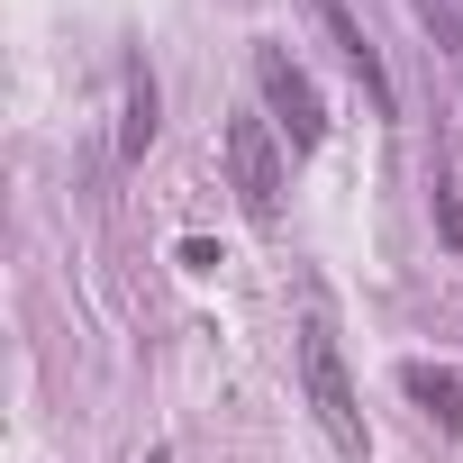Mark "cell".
I'll return each mask as SVG.
<instances>
[{"mask_svg":"<svg viewBox=\"0 0 463 463\" xmlns=\"http://www.w3.org/2000/svg\"><path fill=\"white\" fill-rule=\"evenodd\" d=\"M318 28L336 37V55H345V73L364 82V100H373V118H391L400 109V91H391V73H382V55H373V37L354 28V10H345V0H318Z\"/></svg>","mask_w":463,"mask_h":463,"instance_id":"cell-4","label":"cell"},{"mask_svg":"<svg viewBox=\"0 0 463 463\" xmlns=\"http://www.w3.org/2000/svg\"><path fill=\"white\" fill-rule=\"evenodd\" d=\"M218 155H227V182H237L246 218L273 227V218H282V137H273V118H227Z\"/></svg>","mask_w":463,"mask_h":463,"instance_id":"cell-2","label":"cell"},{"mask_svg":"<svg viewBox=\"0 0 463 463\" xmlns=\"http://www.w3.org/2000/svg\"><path fill=\"white\" fill-rule=\"evenodd\" d=\"M255 91H264L273 128L291 137V155H318V137H327V100H318V82H309L282 46H255Z\"/></svg>","mask_w":463,"mask_h":463,"instance_id":"cell-3","label":"cell"},{"mask_svg":"<svg viewBox=\"0 0 463 463\" xmlns=\"http://www.w3.org/2000/svg\"><path fill=\"white\" fill-rule=\"evenodd\" d=\"M418 19H427L436 37H463V0H418Z\"/></svg>","mask_w":463,"mask_h":463,"instance_id":"cell-7","label":"cell"},{"mask_svg":"<svg viewBox=\"0 0 463 463\" xmlns=\"http://www.w3.org/2000/svg\"><path fill=\"white\" fill-rule=\"evenodd\" d=\"M146 463H173V454H164V445H146Z\"/></svg>","mask_w":463,"mask_h":463,"instance_id":"cell-8","label":"cell"},{"mask_svg":"<svg viewBox=\"0 0 463 463\" xmlns=\"http://www.w3.org/2000/svg\"><path fill=\"white\" fill-rule=\"evenodd\" d=\"M300 382H309V409H318V427L336 436V454H345V463H364V454H373V436H364V409H354V382H345V354H336L327 309H309V318H300Z\"/></svg>","mask_w":463,"mask_h":463,"instance_id":"cell-1","label":"cell"},{"mask_svg":"<svg viewBox=\"0 0 463 463\" xmlns=\"http://www.w3.org/2000/svg\"><path fill=\"white\" fill-rule=\"evenodd\" d=\"M400 391H409L427 418H445V427L463 436V373H445V364H400Z\"/></svg>","mask_w":463,"mask_h":463,"instance_id":"cell-6","label":"cell"},{"mask_svg":"<svg viewBox=\"0 0 463 463\" xmlns=\"http://www.w3.org/2000/svg\"><path fill=\"white\" fill-rule=\"evenodd\" d=\"M155 109H164V100H155V73H146V55H128V118H118V155H128V164L155 146V128H164Z\"/></svg>","mask_w":463,"mask_h":463,"instance_id":"cell-5","label":"cell"}]
</instances>
